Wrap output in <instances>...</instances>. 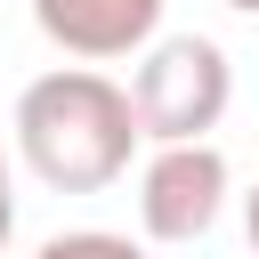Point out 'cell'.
<instances>
[{"instance_id":"obj_1","label":"cell","mask_w":259,"mask_h":259,"mask_svg":"<svg viewBox=\"0 0 259 259\" xmlns=\"http://www.w3.org/2000/svg\"><path fill=\"white\" fill-rule=\"evenodd\" d=\"M8 138H16L24 170L57 194H105L130 170V154L146 146L138 113H130V89L89 73V65H57V73L24 81Z\"/></svg>"},{"instance_id":"obj_2","label":"cell","mask_w":259,"mask_h":259,"mask_svg":"<svg viewBox=\"0 0 259 259\" xmlns=\"http://www.w3.org/2000/svg\"><path fill=\"white\" fill-rule=\"evenodd\" d=\"M235 105V65L210 32H154L138 49V73H130V113H138V138L154 146H178V138H210Z\"/></svg>"},{"instance_id":"obj_3","label":"cell","mask_w":259,"mask_h":259,"mask_svg":"<svg viewBox=\"0 0 259 259\" xmlns=\"http://www.w3.org/2000/svg\"><path fill=\"white\" fill-rule=\"evenodd\" d=\"M235 194V170L210 138H178V146H154L146 170H138V227L154 243H202L219 227Z\"/></svg>"},{"instance_id":"obj_4","label":"cell","mask_w":259,"mask_h":259,"mask_svg":"<svg viewBox=\"0 0 259 259\" xmlns=\"http://www.w3.org/2000/svg\"><path fill=\"white\" fill-rule=\"evenodd\" d=\"M162 8L170 0H32V24L49 49H65L81 65H113L162 32Z\"/></svg>"},{"instance_id":"obj_5","label":"cell","mask_w":259,"mask_h":259,"mask_svg":"<svg viewBox=\"0 0 259 259\" xmlns=\"http://www.w3.org/2000/svg\"><path fill=\"white\" fill-rule=\"evenodd\" d=\"M32 259H146V243L113 235V227H73V235H49Z\"/></svg>"},{"instance_id":"obj_6","label":"cell","mask_w":259,"mask_h":259,"mask_svg":"<svg viewBox=\"0 0 259 259\" xmlns=\"http://www.w3.org/2000/svg\"><path fill=\"white\" fill-rule=\"evenodd\" d=\"M16 235V178H8V146H0V251Z\"/></svg>"},{"instance_id":"obj_7","label":"cell","mask_w":259,"mask_h":259,"mask_svg":"<svg viewBox=\"0 0 259 259\" xmlns=\"http://www.w3.org/2000/svg\"><path fill=\"white\" fill-rule=\"evenodd\" d=\"M243 235H251V251H259V186L243 194Z\"/></svg>"},{"instance_id":"obj_8","label":"cell","mask_w":259,"mask_h":259,"mask_svg":"<svg viewBox=\"0 0 259 259\" xmlns=\"http://www.w3.org/2000/svg\"><path fill=\"white\" fill-rule=\"evenodd\" d=\"M219 8H235V16H259V0H219Z\"/></svg>"}]
</instances>
